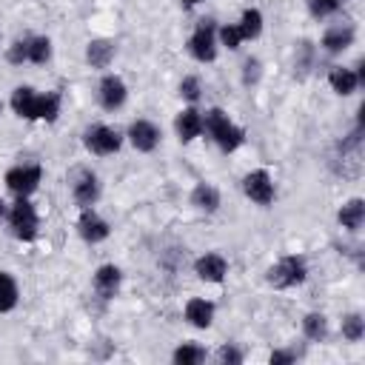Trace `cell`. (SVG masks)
I'll list each match as a JSON object with an SVG mask.
<instances>
[{
  "label": "cell",
  "mask_w": 365,
  "mask_h": 365,
  "mask_svg": "<svg viewBox=\"0 0 365 365\" xmlns=\"http://www.w3.org/2000/svg\"><path fill=\"white\" fill-rule=\"evenodd\" d=\"M202 128L214 137V143H217L225 154H228V151H237V148L242 145V140H245V131H242L240 125H234L222 108H208L205 117H202Z\"/></svg>",
  "instance_id": "6da1fadb"
},
{
  "label": "cell",
  "mask_w": 365,
  "mask_h": 365,
  "mask_svg": "<svg viewBox=\"0 0 365 365\" xmlns=\"http://www.w3.org/2000/svg\"><path fill=\"white\" fill-rule=\"evenodd\" d=\"M305 277H308V268L302 257H282L277 265L268 268V282L274 288H294L305 282Z\"/></svg>",
  "instance_id": "7a4b0ae2"
},
{
  "label": "cell",
  "mask_w": 365,
  "mask_h": 365,
  "mask_svg": "<svg viewBox=\"0 0 365 365\" xmlns=\"http://www.w3.org/2000/svg\"><path fill=\"white\" fill-rule=\"evenodd\" d=\"M9 225H11L14 237L23 240V242H31L37 237V211H34V205L26 197H17V202L11 205Z\"/></svg>",
  "instance_id": "3957f363"
},
{
  "label": "cell",
  "mask_w": 365,
  "mask_h": 365,
  "mask_svg": "<svg viewBox=\"0 0 365 365\" xmlns=\"http://www.w3.org/2000/svg\"><path fill=\"white\" fill-rule=\"evenodd\" d=\"M188 51L200 63H211L217 57V29H214V20H200V26L194 29V34L188 40Z\"/></svg>",
  "instance_id": "277c9868"
},
{
  "label": "cell",
  "mask_w": 365,
  "mask_h": 365,
  "mask_svg": "<svg viewBox=\"0 0 365 365\" xmlns=\"http://www.w3.org/2000/svg\"><path fill=\"white\" fill-rule=\"evenodd\" d=\"M120 143H123V137H120L111 125H91V128L86 131V148H88L91 154H97V157L114 154V151L120 148Z\"/></svg>",
  "instance_id": "5b68a950"
},
{
  "label": "cell",
  "mask_w": 365,
  "mask_h": 365,
  "mask_svg": "<svg viewBox=\"0 0 365 365\" xmlns=\"http://www.w3.org/2000/svg\"><path fill=\"white\" fill-rule=\"evenodd\" d=\"M242 191H245V197L254 200L257 205H271V202H274V180H271V174L262 171V168L245 174Z\"/></svg>",
  "instance_id": "8992f818"
},
{
  "label": "cell",
  "mask_w": 365,
  "mask_h": 365,
  "mask_svg": "<svg viewBox=\"0 0 365 365\" xmlns=\"http://www.w3.org/2000/svg\"><path fill=\"white\" fill-rule=\"evenodd\" d=\"M40 177H43V168L40 165H17L6 174V185L17 194V197H29L31 191H37L40 185Z\"/></svg>",
  "instance_id": "52a82bcc"
},
{
  "label": "cell",
  "mask_w": 365,
  "mask_h": 365,
  "mask_svg": "<svg viewBox=\"0 0 365 365\" xmlns=\"http://www.w3.org/2000/svg\"><path fill=\"white\" fill-rule=\"evenodd\" d=\"M100 106L106 108V111H114V108H120L123 103H125V94H128V88H125V83L117 77V74H106L103 80H100Z\"/></svg>",
  "instance_id": "ba28073f"
},
{
  "label": "cell",
  "mask_w": 365,
  "mask_h": 365,
  "mask_svg": "<svg viewBox=\"0 0 365 365\" xmlns=\"http://www.w3.org/2000/svg\"><path fill=\"white\" fill-rule=\"evenodd\" d=\"M128 140L137 151H154L157 143H160V128L148 120H134L131 128H128Z\"/></svg>",
  "instance_id": "9c48e42d"
},
{
  "label": "cell",
  "mask_w": 365,
  "mask_h": 365,
  "mask_svg": "<svg viewBox=\"0 0 365 365\" xmlns=\"http://www.w3.org/2000/svg\"><path fill=\"white\" fill-rule=\"evenodd\" d=\"M77 231L86 242H103L108 237V222L100 214H94L91 208H83V214L77 220Z\"/></svg>",
  "instance_id": "30bf717a"
},
{
  "label": "cell",
  "mask_w": 365,
  "mask_h": 365,
  "mask_svg": "<svg viewBox=\"0 0 365 365\" xmlns=\"http://www.w3.org/2000/svg\"><path fill=\"white\" fill-rule=\"evenodd\" d=\"M71 194H74L77 205L91 208V205L97 202V197H100V182H97V177H94L91 171H80L74 188H71Z\"/></svg>",
  "instance_id": "8fae6325"
},
{
  "label": "cell",
  "mask_w": 365,
  "mask_h": 365,
  "mask_svg": "<svg viewBox=\"0 0 365 365\" xmlns=\"http://www.w3.org/2000/svg\"><path fill=\"white\" fill-rule=\"evenodd\" d=\"M194 271H197V277L205 279V282H222V277L228 274V262H225V257H220V254H205V257H200V259L194 262Z\"/></svg>",
  "instance_id": "7c38bea8"
},
{
  "label": "cell",
  "mask_w": 365,
  "mask_h": 365,
  "mask_svg": "<svg viewBox=\"0 0 365 365\" xmlns=\"http://www.w3.org/2000/svg\"><path fill=\"white\" fill-rule=\"evenodd\" d=\"M120 279H123V274H120L117 265H100L97 274H94V291L103 299H111L117 294V288H120Z\"/></svg>",
  "instance_id": "4fadbf2b"
},
{
  "label": "cell",
  "mask_w": 365,
  "mask_h": 365,
  "mask_svg": "<svg viewBox=\"0 0 365 365\" xmlns=\"http://www.w3.org/2000/svg\"><path fill=\"white\" fill-rule=\"evenodd\" d=\"M11 108L23 120H37V94L29 86H17L11 94Z\"/></svg>",
  "instance_id": "5bb4252c"
},
{
  "label": "cell",
  "mask_w": 365,
  "mask_h": 365,
  "mask_svg": "<svg viewBox=\"0 0 365 365\" xmlns=\"http://www.w3.org/2000/svg\"><path fill=\"white\" fill-rule=\"evenodd\" d=\"M174 128H177V134H180L182 143H191V140L200 137V131H202V114H200L197 108H182V111L177 114Z\"/></svg>",
  "instance_id": "9a60e30c"
},
{
  "label": "cell",
  "mask_w": 365,
  "mask_h": 365,
  "mask_svg": "<svg viewBox=\"0 0 365 365\" xmlns=\"http://www.w3.org/2000/svg\"><path fill=\"white\" fill-rule=\"evenodd\" d=\"M114 43L111 40H91L86 48V60L91 68H108V63L114 60Z\"/></svg>",
  "instance_id": "2e32d148"
},
{
  "label": "cell",
  "mask_w": 365,
  "mask_h": 365,
  "mask_svg": "<svg viewBox=\"0 0 365 365\" xmlns=\"http://www.w3.org/2000/svg\"><path fill=\"white\" fill-rule=\"evenodd\" d=\"M339 225L342 228H348V231H359L362 228V220H365V202L359 200V197H354V200H348L342 208H339Z\"/></svg>",
  "instance_id": "e0dca14e"
},
{
  "label": "cell",
  "mask_w": 365,
  "mask_h": 365,
  "mask_svg": "<svg viewBox=\"0 0 365 365\" xmlns=\"http://www.w3.org/2000/svg\"><path fill=\"white\" fill-rule=\"evenodd\" d=\"M185 319H188L194 328H208L211 319H214V302H208V299H188V305H185Z\"/></svg>",
  "instance_id": "ac0fdd59"
},
{
  "label": "cell",
  "mask_w": 365,
  "mask_h": 365,
  "mask_svg": "<svg viewBox=\"0 0 365 365\" xmlns=\"http://www.w3.org/2000/svg\"><path fill=\"white\" fill-rule=\"evenodd\" d=\"M351 43H354V29H351V26H336V29H328V31H325V37H322L325 51H331V54L345 51Z\"/></svg>",
  "instance_id": "d6986e66"
},
{
  "label": "cell",
  "mask_w": 365,
  "mask_h": 365,
  "mask_svg": "<svg viewBox=\"0 0 365 365\" xmlns=\"http://www.w3.org/2000/svg\"><path fill=\"white\" fill-rule=\"evenodd\" d=\"M191 205H197L200 211H217L220 208V191L208 182H200L194 191H191Z\"/></svg>",
  "instance_id": "ffe728a7"
},
{
  "label": "cell",
  "mask_w": 365,
  "mask_h": 365,
  "mask_svg": "<svg viewBox=\"0 0 365 365\" xmlns=\"http://www.w3.org/2000/svg\"><path fill=\"white\" fill-rule=\"evenodd\" d=\"M328 83H331V88L336 91V94H354L356 91V86H359V74L356 71H351V68H334L331 71V77H328Z\"/></svg>",
  "instance_id": "44dd1931"
},
{
  "label": "cell",
  "mask_w": 365,
  "mask_h": 365,
  "mask_svg": "<svg viewBox=\"0 0 365 365\" xmlns=\"http://www.w3.org/2000/svg\"><path fill=\"white\" fill-rule=\"evenodd\" d=\"M237 31H240L242 40L259 37V31H262V14L257 9H245L242 17H240V23H237Z\"/></svg>",
  "instance_id": "7402d4cb"
},
{
  "label": "cell",
  "mask_w": 365,
  "mask_h": 365,
  "mask_svg": "<svg viewBox=\"0 0 365 365\" xmlns=\"http://www.w3.org/2000/svg\"><path fill=\"white\" fill-rule=\"evenodd\" d=\"M60 114V94L48 91V94H37V120H57Z\"/></svg>",
  "instance_id": "603a6c76"
},
{
  "label": "cell",
  "mask_w": 365,
  "mask_h": 365,
  "mask_svg": "<svg viewBox=\"0 0 365 365\" xmlns=\"http://www.w3.org/2000/svg\"><path fill=\"white\" fill-rule=\"evenodd\" d=\"M302 331H305L308 339L322 342L325 334H328V319H325L322 314H305V319H302Z\"/></svg>",
  "instance_id": "cb8c5ba5"
},
{
  "label": "cell",
  "mask_w": 365,
  "mask_h": 365,
  "mask_svg": "<svg viewBox=\"0 0 365 365\" xmlns=\"http://www.w3.org/2000/svg\"><path fill=\"white\" fill-rule=\"evenodd\" d=\"M14 305H17V285L6 271H0V314L11 311Z\"/></svg>",
  "instance_id": "d4e9b609"
},
{
  "label": "cell",
  "mask_w": 365,
  "mask_h": 365,
  "mask_svg": "<svg viewBox=\"0 0 365 365\" xmlns=\"http://www.w3.org/2000/svg\"><path fill=\"white\" fill-rule=\"evenodd\" d=\"M205 359V351L200 348V345H191V342H185V345H180L177 351H174V362L177 365H197V362H202Z\"/></svg>",
  "instance_id": "484cf974"
},
{
  "label": "cell",
  "mask_w": 365,
  "mask_h": 365,
  "mask_svg": "<svg viewBox=\"0 0 365 365\" xmlns=\"http://www.w3.org/2000/svg\"><path fill=\"white\" fill-rule=\"evenodd\" d=\"M51 57V40L48 37H31L29 40V60L31 63H46Z\"/></svg>",
  "instance_id": "4316f807"
},
{
  "label": "cell",
  "mask_w": 365,
  "mask_h": 365,
  "mask_svg": "<svg viewBox=\"0 0 365 365\" xmlns=\"http://www.w3.org/2000/svg\"><path fill=\"white\" fill-rule=\"evenodd\" d=\"M342 336L351 339V342H359V339L365 336V319H362L359 314H348V317L342 319Z\"/></svg>",
  "instance_id": "83f0119b"
},
{
  "label": "cell",
  "mask_w": 365,
  "mask_h": 365,
  "mask_svg": "<svg viewBox=\"0 0 365 365\" xmlns=\"http://www.w3.org/2000/svg\"><path fill=\"white\" fill-rule=\"evenodd\" d=\"M308 9L314 17H328L339 9V0H308Z\"/></svg>",
  "instance_id": "f1b7e54d"
},
{
  "label": "cell",
  "mask_w": 365,
  "mask_h": 365,
  "mask_svg": "<svg viewBox=\"0 0 365 365\" xmlns=\"http://www.w3.org/2000/svg\"><path fill=\"white\" fill-rule=\"evenodd\" d=\"M6 57H9V63H14V66H20L23 60H29V40H17V43H11Z\"/></svg>",
  "instance_id": "f546056e"
},
{
  "label": "cell",
  "mask_w": 365,
  "mask_h": 365,
  "mask_svg": "<svg viewBox=\"0 0 365 365\" xmlns=\"http://www.w3.org/2000/svg\"><path fill=\"white\" fill-rule=\"evenodd\" d=\"M220 40H222L225 48H240V43H242L237 26H222V29H220Z\"/></svg>",
  "instance_id": "4dcf8cb0"
},
{
  "label": "cell",
  "mask_w": 365,
  "mask_h": 365,
  "mask_svg": "<svg viewBox=\"0 0 365 365\" xmlns=\"http://www.w3.org/2000/svg\"><path fill=\"white\" fill-rule=\"evenodd\" d=\"M180 94L194 103V100L200 97V80H197V77H185V80L180 83Z\"/></svg>",
  "instance_id": "1f68e13d"
},
{
  "label": "cell",
  "mask_w": 365,
  "mask_h": 365,
  "mask_svg": "<svg viewBox=\"0 0 365 365\" xmlns=\"http://www.w3.org/2000/svg\"><path fill=\"white\" fill-rule=\"evenodd\" d=\"M217 356H220V362H222V365H240V362H242V354H240L234 345H222Z\"/></svg>",
  "instance_id": "d6a6232c"
},
{
  "label": "cell",
  "mask_w": 365,
  "mask_h": 365,
  "mask_svg": "<svg viewBox=\"0 0 365 365\" xmlns=\"http://www.w3.org/2000/svg\"><path fill=\"white\" fill-rule=\"evenodd\" d=\"M279 362H294V354L291 351H274L271 354V365H279Z\"/></svg>",
  "instance_id": "836d02e7"
},
{
  "label": "cell",
  "mask_w": 365,
  "mask_h": 365,
  "mask_svg": "<svg viewBox=\"0 0 365 365\" xmlns=\"http://www.w3.org/2000/svg\"><path fill=\"white\" fill-rule=\"evenodd\" d=\"M182 3H185V6H197L200 0H182Z\"/></svg>",
  "instance_id": "e575fe53"
},
{
  "label": "cell",
  "mask_w": 365,
  "mask_h": 365,
  "mask_svg": "<svg viewBox=\"0 0 365 365\" xmlns=\"http://www.w3.org/2000/svg\"><path fill=\"white\" fill-rule=\"evenodd\" d=\"M3 211H6V205H3V200H0V217H3Z\"/></svg>",
  "instance_id": "d590c367"
},
{
  "label": "cell",
  "mask_w": 365,
  "mask_h": 365,
  "mask_svg": "<svg viewBox=\"0 0 365 365\" xmlns=\"http://www.w3.org/2000/svg\"><path fill=\"white\" fill-rule=\"evenodd\" d=\"M0 111H3V103H0Z\"/></svg>",
  "instance_id": "8d00e7d4"
}]
</instances>
